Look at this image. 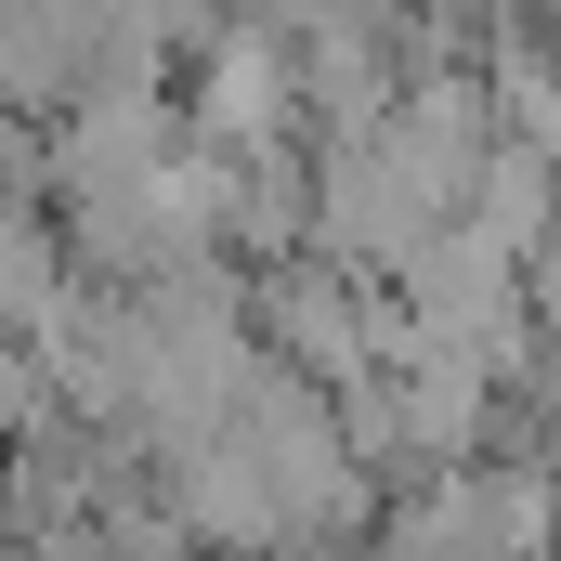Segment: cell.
<instances>
[{"label": "cell", "instance_id": "1", "mask_svg": "<svg viewBox=\"0 0 561 561\" xmlns=\"http://www.w3.org/2000/svg\"><path fill=\"white\" fill-rule=\"evenodd\" d=\"M523 313H536V327L561 340V209H549V236L523 249Z\"/></svg>", "mask_w": 561, "mask_h": 561}]
</instances>
